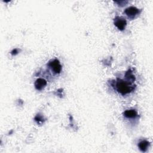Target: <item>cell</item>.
Masks as SVG:
<instances>
[{
    "instance_id": "obj_1",
    "label": "cell",
    "mask_w": 153,
    "mask_h": 153,
    "mask_svg": "<svg viewBox=\"0 0 153 153\" xmlns=\"http://www.w3.org/2000/svg\"><path fill=\"white\" fill-rule=\"evenodd\" d=\"M117 90L123 95L128 94L134 90V86L131 85L129 82L122 79H118L116 82Z\"/></svg>"
},
{
    "instance_id": "obj_2",
    "label": "cell",
    "mask_w": 153,
    "mask_h": 153,
    "mask_svg": "<svg viewBox=\"0 0 153 153\" xmlns=\"http://www.w3.org/2000/svg\"><path fill=\"white\" fill-rule=\"evenodd\" d=\"M48 65L55 74L60 73V72L62 71V66L58 60L54 59V60H52L51 62H50L49 63Z\"/></svg>"
},
{
    "instance_id": "obj_3",
    "label": "cell",
    "mask_w": 153,
    "mask_h": 153,
    "mask_svg": "<svg viewBox=\"0 0 153 153\" xmlns=\"http://www.w3.org/2000/svg\"><path fill=\"white\" fill-rule=\"evenodd\" d=\"M114 24L118 29L123 30L125 29L127 25V22L125 19L121 17H117L115 19Z\"/></svg>"
},
{
    "instance_id": "obj_4",
    "label": "cell",
    "mask_w": 153,
    "mask_h": 153,
    "mask_svg": "<svg viewBox=\"0 0 153 153\" xmlns=\"http://www.w3.org/2000/svg\"><path fill=\"white\" fill-rule=\"evenodd\" d=\"M125 13L127 16L130 17H133L139 13V9L135 7H129L126 9Z\"/></svg>"
},
{
    "instance_id": "obj_5",
    "label": "cell",
    "mask_w": 153,
    "mask_h": 153,
    "mask_svg": "<svg viewBox=\"0 0 153 153\" xmlns=\"http://www.w3.org/2000/svg\"><path fill=\"white\" fill-rule=\"evenodd\" d=\"M47 85V81L44 79L38 78L35 82V87L38 90H42Z\"/></svg>"
},
{
    "instance_id": "obj_6",
    "label": "cell",
    "mask_w": 153,
    "mask_h": 153,
    "mask_svg": "<svg viewBox=\"0 0 153 153\" xmlns=\"http://www.w3.org/2000/svg\"><path fill=\"white\" fill-rule=\"evenodd\" d=\"M149 145V142L147 140H142L138 144L139 149L142 152H146Z\"/></svg>"
},
{
    "instance_id": "obj_7",
    "label": "cell",
    "mask_w": 153,
    "mask_h": 153,
    "mask_svg": "<svg viewBox=\"0 0 153 153\" xmlns=\"http://www.w3.org/2000/svg\"><path fill=\"white\" fill-rule=\"evenodd\" d=\"M124 115L127 118H133L137 116V112L134 109L126 110L124 112Z\"/></svg>"
},
{
    "instance_id": "obj_8",
    "label": "cell",
    "mask_w": 153,
    "mask_h": 153,
    "mask_svg": "<svg viewBox=\"0 0 153 153\" xmlns=\"http://www.w3.org/2000/svg\"><path fill=\"white\" fill-rule=\"evenodd\" d=\"M17 53V49H14L12 51H11V54L13 55V54H16V53Z\"/></svg>"
}]
</instances>
